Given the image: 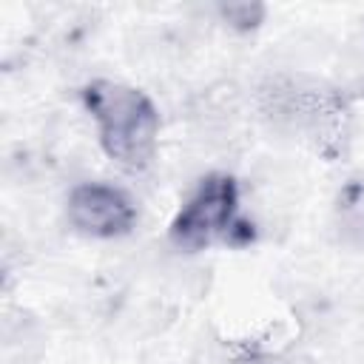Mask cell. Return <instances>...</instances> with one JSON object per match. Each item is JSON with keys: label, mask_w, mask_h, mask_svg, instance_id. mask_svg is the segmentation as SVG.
Masks as SVG:
<instances>
[{"label": "cell", "mask_w": 364, "mask_h": 364, "mask_svg": "<svg viewBox=\"0 0 364 364\" xmlns=\"http://www.w3.org/2000/svg\"><path fill=\"white\" fill-rule=\"evenodd\" d=\"M245 228L239 216V182L228 173H208L182 199L168 236L179 250H208L213 245H242L239 233Z\"/></svg>", "instance_id": "cell-3"}, {"label": "cell", "mask_w": 364, "mask_h": 364, "mask_svg": "<svg viewBox=\"0 0 364 364\" xmlns=\"http://www.w3.org/2000/svg\"><path fill=\"white\" fill-rule=\"evenodd\" d=\"M68 225L88 239H119L136 228V202L117 185L80 182L65 199Z\"/></svg>", "instance_id": "cell-4"}, {"label": "cell", "mask_w": 364, "mask_h": 364, "mask_svg": "<svg viewBox=\"0 0 364 364\" xmlns=\"http://www.w3.org/2000/svg\"><path fill=\"white\" fill-rule=\"evenodd\" d=\"M82 102L111 162L131 173H139L154 162L159 145V111L145 91L117 80H91L82 88Z\"/></svg>", "instance_id": "cell-1"}, {"label": "cell", "mask_w": 364, "mask_h": 364, "mask_svg": "<svg viewBox=\"0 0 364 364\" xmlns=\"http://www.w3.org/2000/svg\"><path fill=\"white\" fill-rule=\"evenodd\" d=\"M262 111L270 122L324 159L344 154L350 139V105L341 91L310 77H273L262 88Z\"/></svg>", "instance_id": "cell-2"}, {"label": "cell", "mask_w": 364, "mask_h": 364, "mask_svg": "<svg viewBox=\"0 0 364 364\" xmlns=\"http://www.w3.org/2000/svg\"><path fill=\"white\" fill-rule=\"evenodd\" d=\"M233 364H282V361H279V358H273V355H264V353H250V355L236 358Z\"/></svg>", "instance_id": "cell-6"}, {"label": "cell", "mask_w": 364, "mask_h": 364, "mask_svg": "<svg viewBox=\"0 0 364 364\" xmlns=\"http://www.w3.org/2000/svg\"><path fill=\"white\" fill-rule=\"evenodd\" d=\"M222 20L236 31H253L262 26L267 9L262 3H222L219 6Z\"/></svg>", "instance_id": "cell-5"}]
</instances>
